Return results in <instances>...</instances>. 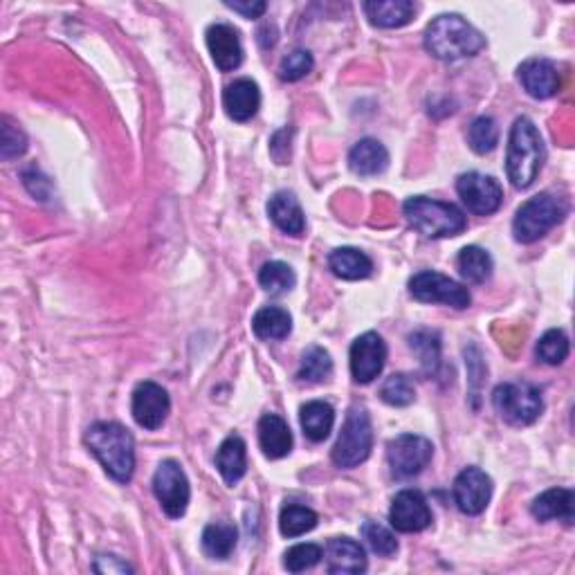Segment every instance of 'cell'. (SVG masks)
Returning <instances> with one entry per match:
<instances>
[{"label": "cell", "mask_w": 575, "mask_h": 575, "mask_svg": "<svg viewBox=\"0 0 575 575\" xmlns=\"http://www.w3.org/2000/svg\"><path fill=\"white\" fill-rule=\"evenodd\" d=\"M456 194H459L461 203L468 207V212L477 216H490L504 203V189L492 176H483V173L470 171L463 173L456 180Z\"/></svg>", "instance_id": "obj_11"}, {"label": "cell", "mask_w": 575, "mask_h": 575, "mask_svg": "<svg viewBox=\"0 0 575 575\" xmlns=\"http://www.w3.org/2000/svg\"><path fill=\"white\" fill-rule=\"evenodd\" d=\"M407 340L409 349H412L418 355V360H421L423 373L434 376L438 367H441V337H438L436 331H425V328H421V331H414L409 335Z\"/></svg>", "instance_id": "obj_31"}, {"label": "cell", "mask_w": 575, "mask_h": 575, "mask_svg": "<svg viewBox=\"0 0 575 575\" xmlns=\"http://www.w3.org/2000/svg\"><path fill=\"white\" fill-rule=\"evenodd\" d=\"M409 295L423 304H445L456 310L470 306V292L459 281L434 270H423L409 279Z\"/></svg>", "instance_id": "obj_8"}, {"label": "cell", "mask_w": 575, "mask_h": 575, "mask_svg": "<svg viewBox=\"0 0 575 575\" xmlns=\"http://www.w3.org/2000/svg\"><path fill=\"white\" fill-rule=\"evenodd\" d=\"M259 284L268 292V295H286L297 284V277L288 263L284 261H270L259 272Z\"/></svg>", "instance_id": "obj_33"}, {"label": "cell", "mask_w": 575, "mask_h": 575, "mask_svg": "<svg viewBox=\"0 0 575 575\" xmlns=\"http://www.w3.org/2000/svg\"><path fill=\"white\" fill-rule=\"evenodd\" d=\"M364 14H367L371 25L394 30V27L412 23L416 5L409 0H369V3H364Z\"/></svg>", "instance_id": "obj_24"}, {"label": "cell", "mask_w": 575, "mask_h": 575, "mask_svg": "<svg viewBox=\"0 0 575 575\" xmlns=\"http://www.w3.org/2000/svg\"><path fill=\"white\" fill-rule=\"evenodd\" d=\"M131 412H133L135 423L144 427V430H149V432L160 430L171 412L169 394L160 385H155V382H149V380L140 382V385L133 391Z\"/></svg>", "instance_id": "obj_13"}, {"label": "cell", "mask_w": 575, "mask_h": 575, "mask_svg": "<svg viewBox=\"0 0 575 575\" xmlns=\"http://www.w3.org/2000/svg\"><path fill=\"white\" fill-rule=\"evenodd\" d=\"M349 167L355 176H380L389 167V151L378 140L364 138L351 149Z\"/></svg>", "instance_id": "obj_23"}, {"label": "cell", "mask_w": 575, "mask_h": 575, "mask_svg": "<svg viewBox=\"0 0 575 575\" xmlns=\"http://www.w3.org/2000/svg\"><path fill=\"white\" fill-rule=\"evenodd\" d=\"M153 492L167 517L180 519L187 513L191 488L185 470L180 468V463L176 461L160 463V468L153 474Z\"/></svg>", "instance_id": "obj_10"}, {"label": "cell", "mask_w": 575, "mask_h": 575, "mask_svg": "<svg viewBox=\"0 0 575 575\" xmlns=\"http://www.w3.org/2000/svg\"><path fill=\"white\" fill-rule=\"evenodd\" d=\"M315 61H313V54L308 50H292L290 54H286L284 59H281V66H279V77L284 81H299L304 79L310 70H313Z\"/></svg>", "instance_id": "obj_40"}, {"label": "cell", "mask_w": 575, "mask_h": 575, "mask_svg": "<svg viewBox=\"0 0 575 575\" xmlns=\"http://www.w3.org/2000/svg\"><path fill=\"white\" fill-rule=\"evenodd\" d=\"M569 351H571V344H569V337L560 328H553V331H546L540 342H537V358H540L544 364H551V367H558L564 360L569 358Z\"/></svg>", "instance_id": "obj_35"}, {"label": "cell", "mask_w": 575, "mask_h": 575, "mask_svg": "<svg viewBox=\"0 0 575 575\" xmlns=\"http://www.w3.org/2000/svg\"><path fill=\"white\" fill-rule=\"evenodd\" d=\"M317 522H319V517L315 510L299 506V504H288L284 510H281L279 531L284 537H299V535H306L308 531H313Z\"/></svg>", "instance_id": "obj_34"}, {"label": "cell", "mask_w": 575, "mask_h": 575, "mask_svg": "<svg viewBox=\"0 0 575 575\" xmlns=\"http://www.w3.org/2000/svg\"><path fill=\"white\" fill-rule=\"evenodd\" d=\"M389 522L398 533H421L432 524V510L427 506V499L418 490L398 492L391 501Z\"/></svg>", "instance_id": "obj_14"}, {"label": "cell", "mask_w": 575, "mask_h": 575, "mask_svg": "<svg viewBox=\"0 0 575 575\" xmlns=\"http://www.w3.org/2000/svg\"><path fill=\"white\" fill-rule=\"evenodd\" d=\"M207 48L216 68L221 72H232L243 63L241 36L227 23H214L207 30Z\"/></svg>", "instance_id": "obj_16"}, {"label": "cell", "mask_w": 575, "mask_h": 575, "mask_svg": "<svg viewBox=\"0 0 575 575\" xmlns=\"http://www.w3.org/2000/svg\"><path fill=\"white\" fill-rule=\"evenodd\" d=\"M531 513L537 522H553L560 519L567 526L575 519V495L569 488H551L542 492L531 504Z\"/></svg>", "instance_id": "obj_20"}, {"label": "cell", "mask_w": 575, "mask_h": 575, "mask_svg": "<svg viewBox=\"0 0 575 575\" xmlns=\"http://www.w3.org/2000/svg\"><path fill=\"white\" fill-rule=\"evenodd\" d=\"M519 81L535 99H551L560 90V72L549 59H528L519 68Z\"/></svg>", "instance_id": "obj_17"}, {"label": "cell", "mask_w": 575, "mask_h": 575, "mask_svg": "<svg viewBox=\"0 0 575 575\" xmlns=\"http://www.w3.org/2000/svg\"><path fill=\"white\" fill-rule=\"evenodd\" d=\"M486 45L483 34L459 14H441L427 25L425 50L434 59L459 61L479 54Z\"/></svg>", "instance_id": "obj_3"}, {"label": "cell", "mask_w": 575, "mask_h": 575, "mask_svg": "<svg viewBox=\"0 0 575 575\" xmlns=\"http://www.w3.org/2000/svg\"><path fill=\"white\" fill-rule=\"evenodd\" d=\"M84 443L106 474L117 483H129L135 472V441L120 423H95L88 427Z\"/></svg>", "instance_id": "obj_1"}, {"label": "cell", "mask_w": 575, "mask_h": 575, "mask_svg": "<svg viewBox=\"0 0 575 575\" xmlns=\"http://www.w3.org/2000/svg\"><path fill=\"white\" fill-rule=\"evenodd\" d=\"M434 445L425 436L400 434L387 445V463L396 479H412L430 465Z\"/></svg>", "instance_id": "obj_9"}, {"label": "cell", "mask_w": 575, "mask_h": 575, "mask_svg": "<svg viewBox=\"0 0 575 575\" xmlns=\"http://www.w3.org/2000/svg\"><path fill=\"white\" fill-rule=\"evenodd\" d=\"M268 216H270V221L275 223L284 234L301 236L306 230L304 209H301L295 194H288V191H279V194L270 198Z\"/></svg>", "instance_id": "obj_21"}, {"label": "cell", "mask_w": 575, "mask_h": 575, "mask_svg": "<svg viewBox=\"0 0 575 575\" xmlns=\"http://www.w3.org/2000/svg\"><path fill=\"white\" fill-rule=\"evenodd\" d=\"M259 445L268 459H284L292 450V432L284 418L266 414L259 421Z\"/></svg>", "instance_id": "obj_25"}, {"label": "cell", "mask_w": 575, "mask_h": 575, "mask_svg": "<svg viewBox=\"0 0 575 575\" xmlns=\"http://www.w3.org/2000/svg\"><path fill=\"white\" fill-rule=\"evenodd\" d=\"M456 268H459L461 277L468 281V284H486L492 277V257L486 252L477 248V245H468L459 252V259H456Z\"/></svg>", "instance_id": "obj_29"}, {"label": "cell", "mask_w": 575, "mask_h": 575, "mask_svg": "<svg viewBox=\"0 0 575 575\" xmlns=\"http://www.w3.org/2000/svg\"><path fill=\"white\" fill-rule=\"evenodd\" d=\"M216 468L227 486H236L248 472V445L241 436L225 438L216 452Z\"/></svg>", "instance_id": "obj_22"}, {"label": "cell", "mask_w": 575, "mask_h": 575, "mask_svg": "<svg viewBox=\"0 0 575 575\" xmlns=\"http://www.w3.org/2000/svg\"><path fill=\"white\" fill-rule=\"evenodd\" d=\"M252 331L259 340L266 342L284 340V337H288L292 331V317L284 308L266 306L252 317Z\"/></svg>", "instance_id": "obj_28"}, {"label": "cell", "mask_w": 575, "mask_h": 575, "mask_svg": "<svg viewBox=\"0 0 575 575\" xmlns=\"http://www.w3.org/2000/svg\"><path fill=\"white\" fill-rule=\"evenodd\" d=\"M27 151V138L18 126L9 124V120H3V133H0V153L5 160L21 158Z\"/></svg>", "instance_id": "obj_41"}, {"label": "cell", "mask_w": 575, "mask_h": 575, "mask_svg": "<svg viewBox=\"0 0 575 575\" xmlns=\"http://www.w3.org/2000/svg\"><path fill=\"white\" fill-rule=\"evenodd\" d=\"M261 93L259 86L252 79H236L234 84L225 88L223 93V108L230 120L234 122H250L259 113Z\"/></svg>", "instance_id": "obj_19"}, {"label": "cell", "mask_w": 575, "mask_h": 575, "mask_svg": "<svg viewBox=\"0 0 575 575\" xmlns=\"http://www.w3.org/2000/svg\"><path fill=\"white\" fill-rule=\"evenodd\" d=\"M403 212L407 223L425 239H450L468 227V218L461 209L443 200L414 196L403 205Z\"/></svg>", "instance_id": "obj_4"}, {"label": "cell", "mask_w": 575, "mask_h": 575, "mask_svg": "<svg viewBox=\"0 0 575 575\" xmlns=\"http://www.w3.org/2000/svg\"><path fill=\"white\" fill-rule=\"evenodd\" d=\"M225 7L234 9V12H239L245 18H259L268 9V5L263 3V0H252V3H250V0H248V3H225Z\"/></svg>", "instance_id": "obj_43"}, {"label": "cell", "mask_w": 575, "mask_h": 575, "mask_svg": "<svg viewBox=\"0 0 575 575\" xmlns=\"http://www.w3.org/2000/svg\"><path fill=\"white\" fill-rule=\"evenodd\" d=\"M299 423L308 441L322 443L333 432L335 412L324 400H310V403L299 409Z\"/></svg>", "instance_id": "obj_26"}, {"label": "cell", "mask_w": 575, "mask_h": 575, "mask_svg": "<svg viewBox=\"0 0 575 575\" xmlns=\"http://www.w3.org/2000/svg\"><path fill=\"white\" fill-rule=\"evenodd\" d=\"M328 266H331L335 277L346 281L367 279L373 272V261L358 248H337L328 257Z\"/></svg>", "instance_id": "obj_27"}, {"label": "cell", "mask_w": 575, "mask_h": 575, "mask_svg": "<svg viewBox=\"0 0 575 575\" xmlns=\"http://www.w3.org/2000/svg\"><path fill=\"white\" fill-rule=\"evenodd\" d=\"M362 540L367 542V546L373 553L382 555V558H391V555H396V551H398L396 535L378 522H364L362 524Z\"/></svg>", "instance_id": "obj_38"}, {"label": "cell", "mask_w": 575, "mask_h": 575, "mask_svg": "<svg viewBox=\"0 0 575 575\" xmlns=\"http://www.w3.org/2000/svg\"><path fill=\"white\" fill-rule=\"evenodd\" d=\"M468 144H470V149L479 155H486L490 151H495L497 144H499L497 122L488 115L477 117L468 131Z\"/></svg>", "instance_id": "obj_36"}, {"label": "cell", "mask_w": 575, "mask_h": 575, "mask_svg": "<svg viewBox=\"0 0 575 575\" xmlns=\"http://www.w3.org/2000/svg\"><path fill=\"white\" fill-rule=\"evenodd\" d=\"M380 398L391 407H407L414 403L416 389L412 385V380L403 376V373H394V376H389L382 382Z\"/></svg>", "instance_id": "obj_37"}, {"label": "cell", "mask_w": 575, "mask_h": 575, "mask_svg": "<svg viewBox=\"0 0 575 575\" xmlns=\"http://www.w3.org/2000/svg\"><path fill=\"white\" fill-rule=\"evenodd\" d=\"M495 412L513 427L533 425L544 412L542 391L531 382H504L492 391Z\"/></svg>", "instance_id": "obj_6"}, {"label": "cell", "mask_w": 575, "mask_h": 575, "mask_svg": "<svg viewBox=\"0 0 575 575\" xmlns=\"http://www.w3.org/2000/svg\"><path fill=\"white\" fill-rule=\"evenodd\" d=\"M492 497V479L481 468H465L454 481V501L465 515H481Z\"/></svg>", "instance_id": "obj_15"}, {"label": "cell", "mask_w": 575, "mask_h": 575, "mask_svg": "<svg viewBox=\"0 0 575 575\" xmlns=\"http://www.w3.org/2000/svg\"><path fill=\"white\" fill-rule=\"evenodd\" d=\"M387 362V344L378 333H364L351 346V376L358 385L376 380Z\"/></svg>", "instance_id": "obj_12"}, {"label": "cell", "mask_w": 575, "mask_h": 575, "mask_svg": "<svg viewBox=\"0 0 575 575\" xmlns=\"http://www.w3.org/2000/svg\"><path fill=\"white\" fill-rule=\"evenodd\" d=\"M567 216V203L553 194H537L517 209L513 234L519 243H535Z\"/></svg>", "instance_id": "obj_5"}, {"label": "cell", "mask_w": 575, "mask_h": 575, "mask_svg": "<svg viewBox=\"0 0 575 575\" xmlns=\"http://www.w3.org/2000/svg\"><path fill=\"white\" fill-rule=\"evenodd\" d=\"M546 160V146L537 126L528 117H517L508 138L506 173L515 189H528L540 176Z\"/></svg>", "instance_id": "obj_2"}, {"label": "cell", "mask_w": 575, "mask_h": 575, "mask_svg": "<svg viewBox=\"0 0 575 575\" xmlns=\"http://www.w3.org/2000/svg\"><path fill=\"white\" fill-rule=\"evenodd\" d=\"M333 373V360L331 353L322 346H310L306 353L301 355V364H299V373L297 378L306 385H317V382L326 380Z\"/></svg>", "instance_id": "obj_32"}, {"label": "cell", "mask_w": 575, "mask_h": 575, "mask_svg": "<svg viewBox=\"0 0 575 575\" xmlns=\"http://www.w3.org/2000/svg\"><path fill=\"white\" fill-rule=\"evenodd\" d=\"M324 558L322 546L317 544H297L284 555V567L290 573H301L306 569H313L315 564Z\"/></svg>", "instance_id": "obj_39"}, {"label": "cell", "mask_w": 575, "mask_h": 575, "mask_svg": "<svg viewBox=\"0 0 575 575\" xmlns=\"http://www.w3.org/2000/svg\"><path fill=\"white\" fill-rule=\"evenodd\" d=\"M95 571L99 573H131L129 564L122 562L117 555H99L95 562Z\"/></svg>", "instance_id": "obj_42"}, {"label": "cell", "mask_w": 575, "mask_h": 575, "mask_svg": "<svg viewBox=\"0 0 575 575\" xmlns=\"http://www.w3.org/2000/svg\"><path fill=\"white\" fill-rule=\"evenodd\" d=\"M326 571L335 575H355L367 571V553L351 537H335L326 546Z\"/></svg>", "instance_id": "obj_18"}, {"label": "cell", "mask_w": 575, "mask_h": 575, "mask_svg": "<svg viewBox=\"0 0 575 575\" xmlns=\"http://www.w3.org/2000/svg\"><path fill=\"white\" fill-rule=\"evenodd\" d=\"M239 542L234 524H209L203 531V551L212 560H227Z\"/></svg>", "instance_id": "obj_30"}, {"label": "cell", "mask_w": 575, "mask_h": 575, "mask_svg": "<svg viewBox=\"0 0 575 575\" xmlns=\"http://www.w3.org/2000/svg\"><path fill=\"white\" fill-rule=\"evenodd\" d=\"M373 450V425L364 407L353 405L346 414L342 432L333 447V463L337 468H355L369 459Z\"/></svg>", "instance_id": "obj_7"}]
</instances>
